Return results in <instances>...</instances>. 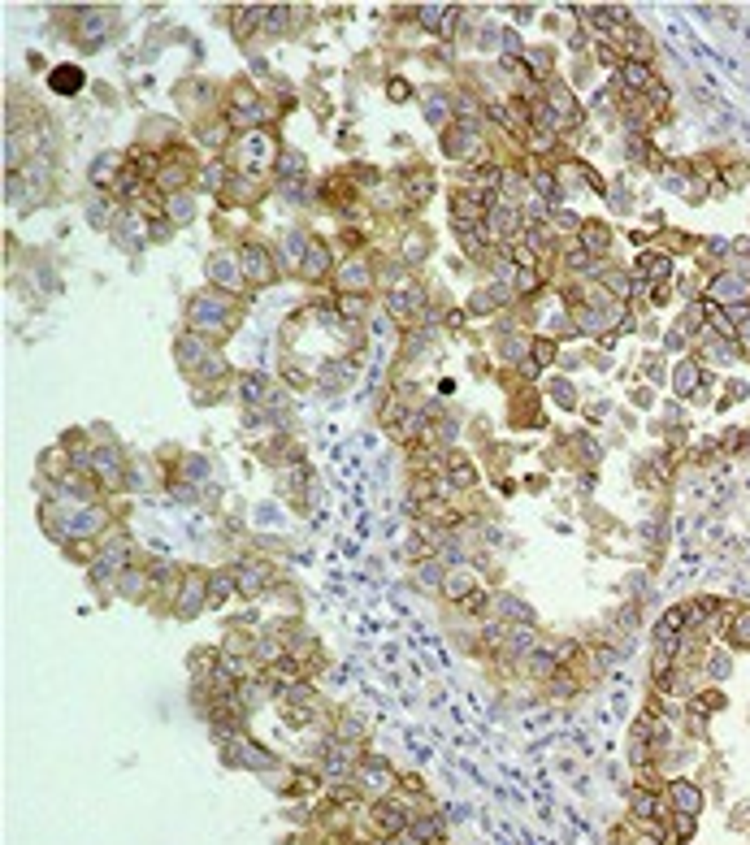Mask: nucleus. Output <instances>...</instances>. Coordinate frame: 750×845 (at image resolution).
<instances>
[{
  "instance_id": "obj_13",
  "label": "nucleus",
  "mask_w": 750,
  "mask_h": 845,
  "mask_svg": "<svg viewBox=\"0 0 750 845\" xmlns=\"http://www.w3.org/2000/svg\"><path fill=\"white\" fill-rule=\"evenodd\" d=\"M339 287H343V291L369 287V265H364V260H347V265H343V273H339Z\"/></svg>"
},
{
  "instance_id": "obj_8",
  "label": "nucleus",
  "mask_w": 750,
  "mask_h": 845,
  "mask_svg": "<svg viewBox=\"0 0 750 845\" xmlns=\"http://www.w3.org/2000/svg\"><path fill=\"white\" fill-rule=\"evenodd\" d=\"M299 273L308 277V282H321L330 273V252H326V243H312L308 252H304V265H299Z\"/></svg>"
},
{
  "instance_id": "obj_32",
  "label": "nucleus",
  "mask_w": 750,
  "mask_h": 845,
  "mask_svg": "<svg viewBox=\"0 0 750 845\" xmlns=\"http://www.w3.org/2000/svg\"><path fill=\"white\" fill-rule=\"evenodd\" d=\"M737 338H741V347L750 352V312H746V317L737 321Z\"/></svg>"
},
{
  "instance_id": "obj_11",
  "label": "nucleus",
  "mask_w": 750,
  "mask_h": 845,
  "mask_svg": "<svg viewBox=\"0 0 750 845\" xmlns=\"http://www.w3.org/2000/svg\"><path fill=\"white\" fill-rule=\"evenodd\" d=\"M672 381H677V394H694V390H699V381H703L699 360H681L677 373H672Z\"/></svg>"
},
{
  "instance_id": "obj_16",
  "label": "nucleus",
  "mask_w": 750,
  "mask_h": 845,
  "mask_svg": "<svg viewBox=\"0 0 750 845\" xmlns=\"http://www.w3.org/2000/svg\"><path fill=\"white\" fill-rule=\"evenodd\" d=\"M208 277L217 282V287H239L235 265H230V260H222V256H212V260H208Z\"/></svg>"
},
{
  "instance_id": "obj_5",
  "label": "nucleus",
  "mask_w": 750,
  "mask_h": 845,
  "mask_svg": "<svg viewBox=\"0 0 750 845\" xmlns=\"http://www.w3.org/2000/svg\"><path fill=\"white\" fill-rule=\"evenodd\" d=\"M620 83H625L629 91H655V87H659V78L651 74V66H642V61H625V66H620Z\"/></svg>"
},
{
  "instance_id": "obj_22",
  "label": "nucleus",
  "mask_w": 750,
  "mask_h": 845,
  "mask_svg": "<svg viewBox=\"0 0 750 845\" xmlns=\"http://www.w3.org/2000/svg\"><path fill=\"white\" fill-rule=\"evenodd\" d=\"M408 183H412V187H408V195H412V200H425V195H430V174H425V169H416Z\"/></svg>"
},
{
  "instance_id": "obj_9",
  "label": "nucleus",
  "mask_w": 750,
  "mask_h": 845,
  "mask_svg": "<svg viewBox=\"0 0 750 845\" xmlns=\"http://www.w3.org/2000/svg\"><path fill=\"white\" fill-rule=\"evenodd\" d=\"M637 273H647L651 282H664V277L672 273V260H668L664 252H642V256H637Z\"/></svg>"
},
{
  "instance_id": "obj_3",
  "label": "nucleus",
  "mask_w": 750,
  "mask_h": 845,
  "mask_svg": "<svg viewBox=\"0 0 750 845\" xmlns=\"http://www.w3.org/2000/svg\"><path fill=\"white\" fill-rule=\"evenodd\" d=\"M443 148H447L451 156H481V139L468 135V122H460L456 130H447V135H443Z\"/></svg>"
},
{
  "instance_id": "obj_28",
  "label": "nucleus",
  "mask_w": 750,
  "mask_h": 845,
  "mask_svg": "<svg viewBox=\"0 0 750 845\" xmlns=\"http://www.w3.org/2000/svg\"><path fill=\"white\" fill-rule=\"evenodd\" d=\"M170 212H174L178 221H187V217H191L195 208H191V200H187V195H174V200H170Z\"/></svg>"
},
{
  "instance_id": "obj_4",
  "label": "nucleus",
  "mask_w": 750,
  "mask_h": 845,
  "mask_svg": "<svg viewBox=\"0 0 750 845\" xmlns=\"http://www.w3.org/2000/svg\"><path fill=\"white\" fill-rule=\"evenodd\" d=\"M243 277H247V282H269V277H274L269 252H264V247H247V252H243Z\"/></svg>"
},
{
  "instance_id": "obj_26",
  "label": "nucleus",
  "mask_w": 750,
  "mask_h": 845,
  "mask_svg": "<svg viewBox=\"0 0 750 845\" xmlns=\"http://www.w3.org/2000/svg\"><path fill=\"white\" fill-rule=\"evenodd\" d=\"M412 836H416V841H438V824H434V819H421V824L412 828Z\"/></svg>"
},
{
  "instance_id": "obj_12",
  "label": "nucleus",
  "mask_w": 750,
  "mask_h": 845,
  "mask_svg": "<svg viewBox=\"0 0 750 845\" xmlns=\"http://www.w3.org/2000/svg\"><path fill=\"white\" fill-rule=\"evenodd\" d=\"M48 83H52V91L74 96V91L83 87V70H78V66H61V70H52V74H48Z\"/></svg>"
},
{
  "instance_id": "obj_20",
  "label": "nucleus",
  "mask_w": 750,
  "mask_h": 845,
  "mask_svg": "<svg viewBox=\"0 0 750 845\" xmlns=\"http://www.w3.org/2000/svg\"><path fill=\"white\" fill-rule=\"evenodd\" d=\"M729 637L737 642V646H750V611H737L733 615V625H729Z\"/></svg>"
},
{
  "instance_id": "obj_19",
  "label": "nucleus",
  "mask_w": 750,
  "mask_h": 845,
  "mask_svg": "<svg viewBox=\"0 0 750 845\" xmlns=\"http://www.w3.org/2000/svg\"><path fill=\"white\" fill-rule=\"evenodd\" d=\"M416 304H421V291H412V287H404V291H395V295H391V308H395L399 317H408Z\"/></svg>"
},
{
  "instance_id": "obj_27",
  "label": "nucleus",
  "mask_w": 750,
  "mask_h": 845,
  "mask_svg": "<svg viewBox=\"0 0 750 845\" xmlns=\"http://www.w3.org/2000/svg\"><path fill=\"white\" fill-rule=\"evenodd\" d=\"M438 581H443V573H438V563H434V559H430V563H421V585H425V590H430V585H438Z\"/></svg>"
},
{
  "instance_id": "obj_18",
  "label": "nucleus",
  "mask_w": 750,
  "mask_h": 845,
  "mask_svg": "<svg viewBox=\"0 0 750 845\" xmlns=\"http://www.w3.org/2000/svg\"><path fill=\"white\" fill-rule=\"evenodd\" d=\"M126 559V546H118V542H109V550H104L100 559H96V577H109L113 568H118V563Z\"/></svg>"
},
{
  "instance_id": "obj_30",
  "label": "nucleus",
  "mask_w": 750,
  "mask_h": 845,
  "mask_svg": "<svg viewBox=\"0 0 750 845\" xmlns=\"http://www.w3.org/2000/svg\"><path fill=\"white\" fill-rule=\"evenodd\" d=\"M555 356V343H547V338H543V343H533V360H538V364H547Z\"/></svg>"
},
{
  "instance_id": "obj_29",
  "label": "nucleus",
  "mask_w": 750,
  "mask_h": 845,
  "mask_svg": "<svg viewBox=\"0 0 750 845\" xmlns=\"http://www.w3.org/2000/svg\"><path fill=\"white\" fill-rule=\"evenodd\" d=\"M655 806H659V802H655L651 794H637V798H633V811H637V815H655Z\"/></svg>"
},
{
  "instance_id": "obj_10",
  "label": "nucleus",
  "mask_w": 750,
  "mask_h": 845,
  "mask_svg": "<svg viewBox=\"0 0 750 845\" xmlns=\"http://www.w3.org/2000/svg\"><path fill=\"white\" fill-rule=\"evenodd\" d=\"M235 581L243 585V594H260V585L269 581V573H264V563H239V568H235Z\"/></svg>"
},
{
  "instance_id": "obj_2",
  "label": "nucleus",
  "mask_w": 750,
  "mask_h": 845,
  "mask_svg": "<svg viewBox=\"0 0 750 845\" xmlns=\"http://www.w3.org/2000/svg\"><path fill=\"white\" fill-rule=\"evenodd\" d=\"M187 317H191L195 329H222L226 317H230V304H226V295H195Z\"/></svg>"
},
{
  "instance_id": "obj_33",
  "label": "nucleus",
  "mask_w": 750,
  "mask_h": 845,
  "mask_svg": "<svg viewBox=\"0 0 750 845\" xmlns=\"http://www.w3.org/2000/svg\"><path fill=\"white\" fill-rule=\"evenodd\" d=\"M451 477H456V486H473V477H477V473H473V468H464V464H456V473H451Z\"/></svg>"
},
{
  "instance_id": "obj_7",
  "label": "nucleus",
  "mask_w": 750,
  "mask_h": 845,
  "mask_svg": "<svg viewBox=\"0 0 750 845\" xmlns=\"http://www.w3.org/2000/svg\"><path fill=\"white\" fill-rule=\"evenodd\" d=\"M607 243H612V230H607L603 221H585V225H581V252H585V256H603Z\"/></svg>"
},
{
  "instance_id": "obj_24",
  "label": "nucleus",
  "mask_w": 750,
  "mask_h": 845,
  "mask_svg": "<svg viewBox=\"0 0 750 845\" xmlns=\"http://www.w3.org/2000/svg\"><path fill=\"white\" fill-rule=\"evenodd\" d=\"M222 178H226V165H222V160H212V165L204 169V187H208V191H217V187H222Z\"/></svg>"
},
{
  "instance_id": "obj_15",
  "label": "nucleus",
  "mask_w": 750,
  "mask_h": 845,
  "mask_svg": "<svg viewBox=\"0 0 750 845\" xmlns=\"http://www.w3.org/2000/svg\"><path fill=\"white\" fill-rule=\"evenodd\" d=\"M672 802H681V811H685V815H694V811L703 806V794H699V789H694V784L677 780V784H672Z\"/></svg>"
},
{
  "instance_id": "obj_14",
  "label": "nucleus",
  "mask_w": 750,
  "mask_h": 845,
  "mask_svg": "<svg viewBox=\"0 0 750 845\" xmlns=\"http://www.w3.org/2000/svg\"><path fill=\"white\" fill-rule=\"evenodd\" d=\"M243 152H247L243 160L256 169V165H269V156H274V143H269V139H260V135H252V139L243 143Z\"/></svg>"
},
{
  "instance_id": "obj_23",
  "label": "nucleus",
  "mask_w": 750,
  "mask_h": 845,
  "mask_svg": "<svg viewBox=\"0 0 750 845\" xmlns=\"http://www.w3.org/2000/svg\"><path fill=\"white\" fill-rule=\"evenodd\" d=\"M447 594H451V598H460V603L468 598V577H464V568H456V573H451V581H447Z\"/></svg>"
},
{
  "instance_id": "obj_35",
  "label": "nucleus",
  "mask_w": 750,
  "mask_h": 845,
  "mask_svg": "<svg viewBox=\"0 0 750 845\" xmlns=\"http://www.w3.org/2000/svg\"><path fill=\"white\" fill-rule=\"evenodd\" d=\"M391 100H408V87L404 83H391Z\"/></svg>"
},
{
  "instance_id": "obj_1",
  "label": "nucleus",
  "mask_w": 750,
  "mask_h": 845,
  "mask_svg": "<svg viewBox=\"0 0 750 845\" xmlns=\"http://www.w3.org/2000/svg\"><path fill=\"white\" fill-rule=\"evenodd\" d=\"M746 299H750V277L737 273V269H724L707 282V304L712 308H737Z\"/></svg>"
},
{
  "instance_id": "obj_17",
  "label": "nucleus",
  "mask_w": 750,
  "mask_h": 845,
  "mask_svg": "<svg viewBox=\"0 0 750 845\" xmlns=\"http://www.w3.org/2000/svg\"><path fill=\"white\" fill-rule=\"evenodd\" d=\"M378 824H382L386 832H399V828H408V815H404V806L386 802V806H378Z\"/></svg>"
},
{
  "instance_id": "obj_31",
  "label": "nucleus",
  "mask_w": 750,
  "mask_h": 845,
  "mask_svg": "<svg viewBox=\"0 0 750 845\" xmlns=\"http://www.w3.org/2000/svg\"><path fill=\"white\" fill-rule=\"evenodd\" d=\"M113 169H118V156H104V160L96 165V183H104V178L113 174Z\"/></svg>"
},
{
  "instance_id": "obj_25",
  "label": "nucleus",
  "mask_w": 750,
  "mask_h": 845,
  "mask_svg": "<svg viewBox=\"0 0 750 845\" xmlns=\"http://www.w3.org/2000/svg\"><path fill=\"white\" fill-rule=\"evenodd\" d=\"M339 308H343V317H360V312L369 308V299H360V295H343V304H339Z\"/></svg>"
},
{
  "instance_id": "obj_6",
  "label": "nucleus",
  "mask_w": 750,
  "mask_h": 845,
  "mask_svg": "<svg viewBox=\"0 0 750 845\" xmlns=\"http://www.w3.org/2000/svg\"><path fill=\"white\" fill-rule=\"evenodd\" d=\"M204 585H208V577H204V573H191V577L183 581V594H178V603H183L178 611H183V615H195V611L208 603V598H204Z\"/></svg>"
},
{
  "instance_id": "obj_21",
  "label": "nucleus",
  "mask_w": 750,
  "mask_h": 845,
  "mask_svg": "<svg viewBox=\"0 0 750 845\" xmlns=\"http://www.w3.org/2000/svg\"><path fill=\"white\" fill-rule=\"evenodd\" d=\"M96 473H104L109 481H118V451H100V456H96Z\"/></svg>"
},
{
  "instance_id": "obj_34",
  "label": "nucleus",
  "mask_w": 750,
  "mask_h": 845,
  "mask_svg": "<svg viewBox=\"0 0 750 845\" xmlns=\"http://www.w3.org/2000/svg\"><path fill=\"white\" fill-rule=\"evenodd\" d=\"M304 169V156H282V174H299Z\"/></svg>"
}]
</instances>
